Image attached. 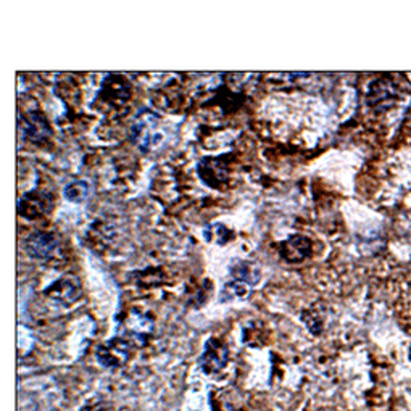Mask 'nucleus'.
Listing matches in <instances>:
<instances>
[{
  "label": "nucleus",
  "mask_w": 411,
  "mask_h": 411,
  "mask_svg": "<svg viewBox=\"0 0 411 411\" xmlns=\"http://www.w3.org/2000/svg\"><path fill=\"white\" fill-rule=\"evenodd\" d=\"M132 141L142 150L157 146L162 141V134L158 131V116L150 112L137 115L132 123Z\"/></svg>",
  "instance_id": "f257e3e1"
},
{
  "label": "nucleus",
  "mask_w": 411,
  "mask_h": 411,
  "mask_svg": "<svg viewBox=\"0 0 411 411\" xmlns=\"http://www.w3.org/2000/svg\"><path fill=\"white\" fill-rule=\"evenodd\" d=\"M20 132L26 141L44 144L52 136V127H50L47 116L39 110H34V112H27L20 116Z\"/></svg>",
  "instance_id": "f03ea898"
},
{
  "label": "nucleus",
  "mask_w": 411,
  "mask_h": 411,
  "mask_svg": "<svg viewBox=\"0 0 411 411\" xmlns=\"http://www.w3.org/2000/svg\"><path fill=\"white\" fill-rule=\"evenodd\" d=\"M131 357V343L123 337H115L97 348V360L105 368H120Z\"/></svg>",
  "instance_id": "7ed1b4c3"
},
{
  "label": "nucleus",
  "mask_w": 411,
  "mask_h": 411,
  "mask_svg": "<svg viewBox=\"0 0 411 411\" xmlns=\"http://www.w3.org/2000/svg\"><path fill=\"white\" fill-rule=\"evenodd\" d=\"M123 331L127 342L144 346L153 332V321L148 315L142 312H131L123 320Z\"/></svg>",
  "instance_id": "20e7f679"
},
{
  "label": "nucleus",
  "mask_w": 411,
  "mask_h": 411,
  "mask_svg": "<svg viewBox=\"0 0 411 411\" xmlns=\"http://www.w3.org/2000/svg\"><path fill=\"white\" fill-rule=\"evenodd\" d=\"M53 207V198L46 191H31L23 194L18 202V213L26 220L41 218Z\"/></svg>",
  "instance_id": "39448f33"
},
{
  "label": "nucleus",
  "mask_w": 411,
  "mask_h": 411,
  "mask_svg": "<svg viewBox=\"0 0 411 411\" xmlns=\"http://www.w3.org/2000/svg\"><path fill=\"white\" fill-rule=\"evenodd\" d=\"M397 97L398 94L396 84L391 80H387V77H381V80L371 82L368 92H366V102H368L371 108L376 110L391 108L392 105H396Z\"/></svg>",
  "instance_id": "423d86ee"
},
{
  "label": "nucleus",
  "mask_w": 411,
  "mask_h": 411,
  "mask_svg": "<svg viewBox=\"0 0 411 411\" xmlns=\"http://www.w3.org/2000/svg\"><path fill=\"white\" fill-rule=\"evenodd\" d=\"M60 246V239L53 232L37 231L25 241V250L31 258L47 260L55 253Z\"/></svg>",
  "instance_id": "0eeeda50"
},
{
  "label": "nucleus",
  "mask_w": 411,
  "mask_h": 411,
  "mask_svg": "<svg viewBox=\"0 0 411 411\" xmlns=\"http://www.w3.org/2000/svg\"><path fill=\"white\" fill-rule=\"evenodd\" d=\"M81 284L75 276L60 277L46 291L47 297L60 305H71L77 302L81 298Z\"/></svg>",
  "instance_id": "6e6552de"
},
{
  "label": "nucleus",
  "mask_w": 411,
  "mask_h": 411,
  "mask_svg": "<svg viewBox=\"0 0 411 411\" xmlns=\"http://www.w3.org/2000/svg\"><path fill=\"white\" fill-rule=\"evenodd\" d=\"M227 360H229V350L225 346L220 339H210L207 342V346L203 348L202 353V368L205 369V373L212 374L218 373L226 366Z\"/></svg>",
  "instance_id": "1a4fd4ad"
},
{
  "label": "nucleus",
  "mask_w": 411,
  "mask_h": 411,
  "mask_svg": "<svg viewBox=\"0 0 411 411\" xmlns=\"http://www.w3.org/2000/svg\"><path fill=\"white\" fill-rule=\"evenodd\" d=\"M313 252V244L305 236H292L281 244L279 253L287 263H300Z\"/></svg>",
  "instance_id": "9d476101"
},
{
  "label": "nucleus",
  "mask_w": 411,
  "mask_h": 411,
  "mask_svg": "<svg viewBox=\"0 0 411 411\" xmlns=\"http://www.w3.org/2000/svg\"><path fill=\"white\" fill-rule=\"evenodd\" d=\"M198 175L205 184L218 187L227 181V168L221 158H203L198 165Z\"/></svg>",
  "instance_id": "9b49d317"
},
{
  "label": "nucleus",
  "mask_w": 411,
  "mask_h": 411,
  "mask_svg": "<svg viewBox=\"0 0 411 411\" xmlns=\"http://www.w3.org/2000/svg\"><path fill=\"white\" fill-rule=\"evenodd\" d=\"M102 96L105 97L107 102H125V100L129 99V86L127 82L121 80L120 76H110L107 77V81L103 82L102 89Z\"/></svg>",
  "instance_id": "f8f14e48"
},
{
  "label": "nucleus",
  "mask_w": 411,
  "mask_h": 411,
  "mask_svg": "<svg viewBox=\"0 0 411 411\" xmlns=\"http://www.w3.org/2000/svg\"><path fill=\"white\" fill-rule=\"evenodd\" d=\"M231 276L234 277V281H241L248 286H253L258 284L262 273H260L257 265L250 263L247 260H236L231 265Z\"/></svg>",
  "instance_id": "ddd939ff"
},
{
  "label": "nucleus",
  "mask_w": 411,
  "mask_h": 411,
  "mask_svg": "<svg viewBox=\"0 0 411 411\" xmlns=\"http://www.w3.org/2000/svg\"><path fill=\"white\" fill-rule=\"evenodd\" d=\"M250 293V286L241 281H229L225 284L220 293L221 302H234V300H246Z\"/></svg>",
  "instance_id": "4468645a"
},
{
  "label": "nucleus",
  "mask_w": 411,
  "mask_h": 411,
  "mask_svg": "<svg viewBox=\"0 0 411 411\" xmlns=\"http://www.w3.org/2000/svg\"><path fill=\"white\" fill-rule=\"evenodd\" d=\"M203 237L207 239V242L218 244V246H225V244L229 242V239L232 237V232L227 229L225 225L213 223V225L205 227Z\"/></svg>",
  "instance_id": "2eb2a0df"
},
{
  "label": "nucleus",
  "mask_w": 411,
  "mask_h": 411,
  "mask_svg": "<svg viewBox=\"0 0 411 411\" xmlns=\"http://www.w3.org/2000/svg\"><path fill=\"white\" fill-rule=\"evenodd\" d=\"M89 184L84 181H73L70 182L68 186L65 187L63 191V196L65 198H68L70 202H75V203H80V202H84L89 196Z\"/></svg>",
  "instance_id": "dca6fc26"
},
{
  "label": "nucleus",
  "mask_w": 411,
  "mask_h": 411,
  "mask_svg": "<svg viewBox=\"0 0 411 411\" xmlns=\"http://www.w3.org/2000/svg\"><path fill=\"white\" fill-rule=\"evenodd\" d=\"M82 411H112L105 403H97V405H89V407L82 408Z\"/></svg>",
  "instance_id": "f3484780"
},
{
  "label": "nucleus",
  "mask_w": 411,
  "mask_h": 411,
  "mask_svg": "<svg viewBox=\"0 0 411 411\" xmlns=\"http://www.w3.org/2000/svg\"><path fill=\"white\" fill-rule=\"evenodd\" d=\"M408 358H410V362H411V346H410V348H408Z\"/></svg>",
  "instance_id": "a211bd4d"
}]
</instances>
